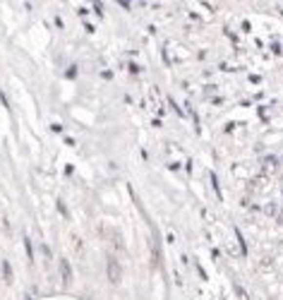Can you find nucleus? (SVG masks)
<instances>
[{
  "label": "nucleus",
  "mask_w": 283,
  "mask_h": 300,
  "mask_svg": "<svg viewBox=\"0 0 283 300\" xmlns=\"http://www.w3.org/2000/svg\"><path fill=\"white\" fill-rule=\"evenodd\" d=\"M106 267H108V281L111 283H120V279H122V267H120V262L115 259V257H108L106 259Z\"/></svg>",
  "instance_id": "nucleus-1"
},
{
  "label": "nucleus",
  "mask_w": 283,
  "mask_h": 300,
  "mask_svg": "<svg viewBox=\"0 0 283 300\" xmlns=\"http://www.w3.org/2000/svg\"><path fill=\"white\" fill-rule=\"evenodd\" d=\"M60 279H62V283L65 286H70L72 283V267H70V262L62 257L60 259Z\"/></svg>",
  "instance_id": "nucleus-2"
},
{
  "label": "nucleus",
  "mask_w": 283,
  "mask_h": 300,
  "mask_svg": "<svg viewBox=\"0 0 283 300\" xmlns=\"http://www.w3.org/2000/svg\"><path fill=\"white\" fill-rule=\"evenodd\" d=\"M101 233H103V238H108L118 250H125V243L120 240V233H118V231H113V228H106V231H103V228H101Z\"/></svg>",
  "instance_id": "nucleus-3"
},
{
  "label": "nucleus",
  "mask_w": 283,
  "mask_h": 300,
  "mask_svg": "<svg viewBox=\"0 0 283 300\" xmlns=\"http://www.w3.org/2000/svg\"><path fill=\"white\" fill-rule=\"evenodd\" d=\"M0 269H2V279H5V283H12V267H10V262H7V259H2Z\"/></svg>",
  "instance_id": "nucleus-4"
},
{
  "label": "nucleus",
  "mask_w": 283,
  "mask_h": 300,
  "mask_svg": "<svg viewBox=\"0 0 283 300\" xmlns=\"http://www.w3.org/2000/svg\"><path fill=\"white\" fill-rule=\"evenodd\" d=\"M24 247H27V257H29V262L34 259V250H31V240H29V236L24 238Z\"/></svg>",
  "instance_id": "nucleus-5"
},
{
  "label": "nucleus",
  "mask_w": 283,
  "mask_h": 300,
  "mask_svg": "<svg viewBox=\"0 0 283 300\" xmlns=\"http://www.w3.org/2000/svg\"><path fill=\"white\" fill-rule=\"evenodd\" d=\"M58 212H60V214H62L65 218H67V207L62 204V199H58Z\"/></svg>",
  "instance_id": "nucleus-6"
},
{
  "label": "nucleus",
  "mask_w": 283,
  "mask_h": 300,
  "mask_svg": "<svg viewBox=\"0 0 283 300\" xmlns=\"http://www.w3.org/2000/svg\"><path fill=\"white\" fill-rule=\"evenodd\" d=\"M211 185H214V190H216V194L221 197V188H219V183H216V175L211 173Z\"/></svg>",
  "instance_id": "nucleus-7"
},
{
  "label": "nucleus",
  "mask_w": 283,
  "mask_h": 300,
  "mask_svg": "<svg viewBox=\"0 0 283 300\" xmlns=\"http://www.w3.org/2000/svg\"><path fill=\"white\" fill-rule=\"evenodd\" d=\"M0 101H2V106L10 108V101H7V94H5V91H0Z\"/></svg>",
  "instance_id": "nucleus-8"
}]
</instances>
